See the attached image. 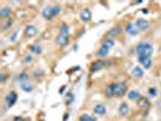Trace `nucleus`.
<instances>
[{"mask_svg": "<svg viewBox=\"0 0 161 121\" xmlns=\"http://www.w3.org/2000/svg\"><path fill=\"white\" fill-rule=\"evenodd\" d=\"M136 26H137V28L139 29V31H145V30L149 29L150 23H149L145 18H138V20L136 21Z\"/></svg>", "mask_w": 161, "mask_h": 121, "instance_id": "nucleus-5", "label": "nucleus"}, {"mask_svg": "<svg viewBox=\"0 0 161 121\" xmlns=\"http://www.w3.org/2000/svg\"><path fill=\"white\" fill-rule=\"evenodd\" d=\"M137 105L141 108V109H145L149 107V101L145 98V97H141L138 101H137Z\"/></svg>", "mask_w": 161, "mask_h": 121, "instance_id": "nucleus-18", "label": "nucleus"}, {"mask_svg": "<svg viewBox=\"0 0 161 121\" xmlns=\"http://www.w3.org/2000/svg\"><path fill=\"white\" fill-rule=\"evenodd\" d=\"M79 121H97V118L90 115V114H81L79 118Z\"/></svg>", "mask_w": 161, "mask_h": 121, "instance_id": "nucleus-23", "label": "nucleus"}, {"mask_svg": "<svg viewBox=\"0 0 161 121\" xmlns=\"http://www.w3.org/2000/svg\"><path fill=\"white\" fill-rule=\"evenodd\" d=\"M138 62H139L145 69H150L152 65H153L152 57H138Z\"/></svg>", "mask_w": 161, "mask_h": 121, "instance_id": "nucleus-13", "label": "nucleus"}, {"mask_svg": "<svg viewBox=\"0 0 161 121\" xmlns=\"http://www.w3.org/2000/svg\"><path fill=\"white\" fill-rule=\"evenodd\" d=\"M60 34L69 36V26H68V24H65V23H63V24L60 27Z\"/></svg>", "mask_w": 161, "mask_h": 121, "instance_id": "nucleus-24", "label": "nucleus"}, {"mask_svg": "<svg viewBox=\"0 0 161 121\" xmlns=\"http://www.w3.org/2000/svg\"><path fill=\"white\" fill-rule=\"evenodd\" d=\"M93 113L96 115H99V116H104L105 113H107V108H105L104 104H101V103L99 104H96L93 107Z\"/></svg>", "mask_w": 161, "mask_h": 121, "instance_id": "nucleus-12", "label": "nucleus"}, {"mask_svg": "<svg viewBox=\"0 0 161 121\" xmlns=\"http://www.w3.org/2000/svg\"><path fill=\"white\" fill-rule=\"evenodd\" d=\"M29 50H31L32 53H35V55L41 53V46H39V45H32V46L29 47Z\"/></svg>", "mask_w": 161, "mask_h": 121, "instance_id": "nucleus-25", "label": "nucleus"}, {"mask_svg": "<svg viewBox=\"0 0 161 121\" xmlns=\"http://www.w3.org/2000/svg\"><path fill=\"white\" fill-rule=\"evenodd\" d=\"M61 11H62V7L60 5H53V6L49 5V6H45L44 7L41 15H42V17L45 20H52L53 17L58 16L61 13Z\"/></svg>", "mask_w": 161, "mask_h": 121, "instance_id": "nucleus-2", "label": "nucleus"}, {"mask_svg": "<svg viewBox=\"0 0 161 121\" xmlns=\"http://www.w3.org/2000/svg\"><path fill=\"white\" fill-rule=\"evenodd\" d=\"M130 112V105L126 102H123L120 105H119V114L120 116H126Z\"/></svg>", "mask_w": 161, "mask_h": 121, "instance_id": "nucleus-15", "label": "nucleus"}, {"mask_svg": "<svg viewBox=\"0 0 161 121\" xmlns=\"http://www.w3.org/2000/svg\"><path fill=\"white\" fill-rule=\"evenodd\" d=\"M12 23H13V21H12V18H6V20H4V22L1 23V30L2 31H6L7 29H10L11 28V26H12Z\"/></svg>", "mask_w": 161, "mask_h": 121, "instance_id": "nucleus-19", "label": "nucleus"}, {"mask_svg": "<svg viewBox=\"0 0 161 121\" xmlns=\"http://www.w3.org/2000/svg\"><path fill=\"white\" fill-rule=\"evenodd\" d=\"M91 18H92V13H91V10L90 9H84L80 12V20L82 22H90Z\"/></svg>", "mask_w": 161, "mask_h": 121, "instance_id": "nucleus-10", "label": "nucleus"}, {"mask_svg": "<svg viewBox=\"0 0 161 121\" xmlns=\"http://www.w3.org/2000/svg\"><path fill=\"white\" fill-rule=\"evenodd\" d=\"M104 94H105V97H109V98L114 97V82L109 84V85L105 87V90H104Z\"/></svg>", "mask_w": 161, "mask_h": 121, "instance_id": "nucleus-20", "label": "nucleus"}, {"mask_svg": "<svg viewBox=\"0 0 161 121\" xmlns=\"http://www.w3.org/2000/svg\"><path fill=\"white\" fill-rule=\"evenodd\" d=\"M105 62H103V61L98 60V61H95V62H92L91 63V65H90V70L92 72V73H96V72H99L102 68H104L105 67Z\"/></svg>", "mask_w": 161, "mask_h": 121, "instance_id": "nucleus-6", "label": "nucleus"}, {"mask_svg": "<svg viewBox=\"0 0 161 121\" xmlns=\"http://www.w3.org/2000/svg\"><path fill=\"white\" fill-rule=\"evenodd\" d=\"M21 89H22V91L29 93L33 91V85L29 81H23V82H21Z\"/></svg>", "mask_w": 161, "mask_h": 121, "instance_id": "nucleus-22", "label": "nucleus"}, {"mask_svg": "<svg viewBox=\"0 0 161 121\" xmlns=\"http://www.w3.org/2000/svg\"><path fill=\"white\" fill-rule=\"evenodd\" d=\"M17 35H18V30H15L13 33H12V35L9 38V40H10V42H15L16 40H17Z\"/></svg>", "mask_w": 161, "mask_h": 121, "instance_id": "nucleus-29", "label": "nucleus"}, {"mask_svg": "<svg viewBox=\"0 0 161 121\" xmlns=\"http://www.w3.org/2000/svg\"><path fill=\"white\" fill-rule=\"evenodd\" d=\"M153 51H154V49H153V45L150 42L141 41L136 46V53L138 57H152Z\"/></svg>", "mask_w": 161, "mask_h": 121, "instance_id": "nucleus-1", "label": "nucleus"}, {"mask_svg": "<svg viewBox=\"0 0 161 121\" xmlns=\"http://www.w3.org/2000/svg\"><path fill=\"white\" fill-rule=\"evenodd\" d=\"M103 45H105L107 47H109V49H112L114 45H115V41H114V39H109V38H105V40L103 41Z\"/></svg>", "mask_w": 161, "mask_h": 121, "instance_id": "nucleus-26", "label": "nucleus"}, {"mask_svg": "<svg viewBox=\"0 0 161 121\" xmlns=\"http://www.w3.org/2000/svg\"><path fill=\"white\" fill-rule=\"evenodd\" d=\"M17 98H18V96H17V93H16L15 91H11V92H9V93L6 94V97H5V102H6V105H7V108H11V107H13V104L17 102Z\"/></svg>", "mask_w": 161, "mask_h": 121, "instance_id": "nucleus-4", "label": "nucleus"}, {"mask_svg": "<svg viewBox=\"0 0 161 121\" xmlns=\"http://www.w3.org/2000/svg\"><path fill=\"white\" fill-rule=\"evenodd\" d=\"M148 94H149L150 97H156V96H158V90H156V87H150V89L148 90Z\"/></svg>", "mask_w": 161, "mask_h": 121, "instance_id": "nucleus-28", "label": "nucleus"}, {"mask_svg": "<svg viewBox=\"0 0 161 121\" xmlns=\"http://www.w3.org/2000/svg\"><path fill=\"white\" fill-rule=\"evenodd\" d=\"M33 61V56L32 55H27L24 58H23V63H31Z\"/></svg>", "mask_w": 161, "mask_h": 121, "instance_id": "nucleus-30", "label": "nucleus"}, {"mask_svg": "<svg viewBox=\"0 0 161 121\" xmlns=\"http://www.w3.org/2000/svg\"><path fill=\"white\" fill-rule=\"evenodd\" d=\"M5 81V74H1V82Z\"/></svg>", "mask_w": 161, "mask_h": 121, "instance_id": "nucleus-32", "label": "nucleus"}, {"mask_svg": "<svg viewBox=\"0 0 161 121\" xmlns=\"http://www.w3.org/2000/svg\"><path fill=\"white\" fill-rule=\"evenodd\" d=\"M28 74L26 73V72H23V73H21L20 74V76H18V79L21 80V82H23V81H28Z\"/></svg>", "mask_w": 161, "mask_h": 121, "instance_id": "nucleus-27", "label": "nucleus"}, {"mask_svg": "<svg viewBox=\"0 0 161 121\" xmlns=\"http://www.w3.org/2000/svg\"><path fill=\"white\" fill-rule=\"evenodd\" d=\"M131 74H132L134 78H138V79H141V78H143V75H144V72H143V69H142L141 67H134V68L131 70Z\"/></svg>", "mask_w": 161, "mask_h": 121, "instance_id": "nucleus-17", "label": "nucleus"}, {"mask_svg": "<svg viewBox=\"0 0 161 121\" xmlns=\"http://www.w3.org/2000/svg\"><path fill=\"white\" fill-rule=\"evenodd\" d=\"M127 97H129L130 101H138V99H139L142 96L139 94V92H138L137 90H132V91H130V92H129Z\"/></svg>", "mask_w": 161, "mask_h": 121, "instance_id": "nucleus-21", "label": "nucleus"}, {"mask_svg": "<svg viewBox=\"0 0 161 121\" xmlns=\"http://www.w3.org/2000/svg\"><path fill=\"white\" fill-rule=\"evenodd\" d=\"M127 92V84L125 81L114 82V97H124Z\"/></svg>", "mask_w": 161, "mask_h": 121, "instance_id": "nucleus-3", "label": "nucleus"}, {"mask_svg": "<svg viewBox=\"0 0 161 121\" xmlns=\"http://www.w3.org/2000/svg\"><path fill=\"white\" fill-rule=\"evenodd\" d=\"M120 33H121V27H120V26H115V27H113L112 29H109V31L107 33V38L114 39L115 36H119Z\"/></svg>", "mask_w": 161, "mask_h": 121, "instance_id": "nucleus-11", "label": "nucleus"}, {"mask_svg": "<svg viewBox=\"0 0 161 121\" xmlns=\"http://www.w3.org/2000/svg\"><path fill=\"white\" fill-rule=\"evenodd\" d=\"M109 47H107L105 45H103L102 44V46L98 49V51H97V56L99 57V58H105L108 55H109Z\"/></svg>", "mask_w": 161, "mask_h": 121, "instance_id": "nucleus-14", "label": "nucleus"}, {"mask_svg": "<svg viewBox=\"0 0 161 121\" xmlns=\"http://www.w3.org/2000/svg\"><path fill=\"white\" fill-rule=\"evenodd\" d=\"M13 121H24V120H23V118H20V116H16V118L13 119Z\"/></svg>", "mask_w": 161, "mask_h": 121, "instance_id": "nucleus-31", "label": "nucleus"}, {"mask_svg": "<svg viewBox=\"0 0 161 121\" xmlns=\"http://www.w3.org/2000/svg\"><path fill=\"white\" fill-rule=\"evenodd\" d=\"M36 34H38V28H36L35 26L29 24V26H27V27L24 28V36H26V38H33V36H35Z\"/></svg>", "mask_w": 161, "mask_h": 121, "instance_id": "nucleus-9", "label": "nucleus"}, {"mask_svg": "<svg viewBox=\"0 0 161 121\" xmlns=\"http://www.w3.org/2000/svg\"><path fill=\"white\" fill-rule=\"evenodd\" d=\"M68 42H69V36H67V35L58 34V35L56 36V39H55V44H56L57 46H61V47L65 46Z\"/></svg>", "mask_w": 161, "mask_h": 121, "instance_id": "nucleus-7", "label": "nucleus"}, {"mask_svg": "<svg viewBox=\"0 0 161 121\" xmlns=\"http://www.w3.org/2000/svg\"><path fill=\"white\" fill-rule=\"evenodd\" d=\"M10 13H11V7L9 6H2L1 10H0V17L2 20H6L10 17Z\"/></svg>", "mask_w": 161, "mask_h": 121, "instance_id": "nucleus-16", "label": "nucleus"}, {"mask_svg": "<svg viewBox=\"0 0 161 121\" xmlns=\"http://www.w3.org/2000/svg\"><path fill=\"white\" fill-rule=\"evenodd\" d=\"M126 33L130 34V35H132V36H136V35H138L139 34V29L137 28V26H136V23H132V22H130L126 24Z\"/></svg>", "mask_w": 161, "mask_h": 121, "instance_id": "nucleus-8", "label": "nucleus"}]
</instances>
